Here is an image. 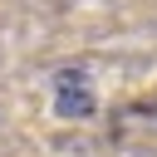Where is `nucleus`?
<instances>
[{"label":"nucleus","mask_w":157,"mask_h":157,"mask_svg":"<svg viewBox=\"0 0 157 157\" xmlns=\"http://www.w3.org/2000/svg\"><path fill=\"white\" fill-rule=\"evenodd\" d=\"M54 108H59L64 118H83V113H93V83H88V74L64 69V74L54 78Z\"/></svg>","instance_id":"obj_1"}]
</instances>
